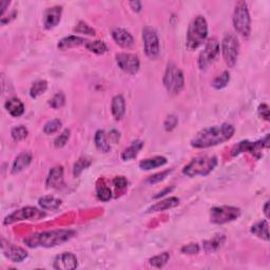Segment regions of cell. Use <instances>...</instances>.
<instances>
[{
    "label": "cell",
    "instance_id": "1",
    "mask_svg": "<svg viewBox=\"0 0 270 270\" xmlns=\"http://www.w3.org/2000/svg\"><path fill=\"white\" fill-rule=\"evenodd\" d=\"M235 128L231 124H221L205 128L198 132L190 142L191 147L196 149H207L216 147L230 141L234 135Z\"/></svg>",
    "mask_w": 270,
    "mask_h": 270
},
{
    "label": "cell",
    "instance_id": "2",
    "mask_svg": "<svg viewBox=\"0 0 270 270\" xmlns=\"http://www.w3.org/2000/svg\"><path fill=\"white\" fill-rule=\"evenodd\" d=\"M75 235V231L70 229H55L30 234L23 240L29 248H52L64 244Z\"/></svg>",
    "mask_w": 270,
    "mask_h": 270
},
{
    "label": "cell",
    "instance_id": "3",
    "mask_svg": "<svg viewBox=\"0 0 270 270\" xmlns=\"http://www.w3.org/2000/svg\"><path fill=\"white\" fill-rule=\"evenodd\" d=\"M207 37H208V22L206 18L202 15L194 17L189 23V27L186 34V46L188 50L198 49L205 43Z\"/></svg>",
    "mask_w": 270,
    "mask_h": 270
},
{
    "label": "cell",
    "instance_id": "4",
    "mask_svg": "<svg viewBox=\"0 0 270 270\" xmlns=\"http://www.w3.org/2000/svg\"><path fill=\"white\" fill-rule=\"evenodd\" d=\"M217 166V159L216 156H198L193 159L189 164L183 169V173L188 178L207 177Z\"/></svg>",
    "mask_w": 270,
    "mask_h": 270
},
{
    "label": "cell",
    "instance_id": "5",
    "mask_svg": "<svg viewBox=\"0 0 270 270\" xmlns=\"http://www.w3.org/2000/svg\"><path fill=\"white\" fill-rule=\"evenodd\" d=\"M162 83H164L168 93L172 94V95H178L184 89L185 86L183 71L179 67L175 66L173 62H170L166 68Z\"/></svg>",
    "mask_w": 270,
    "mask_h": 270
},
{
    "label": "cell",
    "instance_id": "6",
    "mask_svg": "<svg viewBox=\"0 0 270 270\" xmlns=\"http://www.w3.org/2000/svg\"><path fill=\"white\" fill-rule=\"evenodd\" d=\"M234 27L236 32L243 37H249L251 32V18L248 5L245 1H238L234 12Z\"/></svg>",
    "mask_w": 270,
    "mask_h": 270
},
{
    "label": "cell",
    "instance_id": "7",
    "mask_svg": "<svg viewBox=\"0 0 270 270\" xmlns=\"http://www.w3.org/2000/svg\"><path fill=\"white\" fill-rule=\"evenodd\" d=\"M269 148V134H266L265 137L256 142H249L243 141L235 145L231 150L232 156H237L244 152H249L251 155H253L255 159L262 158L263 149Z\"/></svg>",
    "mask_w": 270,
    "mask_h": 270
},
{
    "label": "cell",
    "instance_id": "8",
    "mask_svg": "<svg viewBox=\"0 0 270 270\" xmlns=\"http://www.w3.org/2000/svg\"><path fill=\"white\" fill-rule=\"evenodd\" d=\"M241 216V209L232 206H216L210 209V222L224 225L234 222Z\"/></svg>",
    "mask_w": 270,
    "mask_h": 270
},
{
    "label": "cell",
    "instance_id": "9",
    "mask_svg": "<svg viewBox=\"0 0 270 270\" xmlns=\"http://www.w3.org/2000/svg\"><path fill=\"white\" fill-rule=\"evenodd\" d=\"M223 57L229 68H234L236 64L240 54V43L234 34H227L222 41Z\"/></svg>",
    "mask_w": 270,
    "mask_h": 270
},
{
    "label": "cell",
    "instance_id": "10",
    "mask_svg": "<svg viewBox=\"0 0 270 270\" xmlns=\"http://www.w3.org/2000/svg\"><path fill=\"white\" fill-rule=\"evenodd\" d=\"M45 216L46 213L35 208V207H23V208L18 209L9 215L4 218L3 224L11 225L21 221H39Z\"/></svg>",
    "mask_w": 270,
    "mask_h": 270
},
{
    "label": "cell",
    "instance_id": "11",
    "mask_svg": "<svg viewBox=\"0 0 270 270\" xmlns=\"http://www.w3.org/2000/svg\"><path fill=\"white\" fill-rule=\"evenodd\" d=\"M144 51L150 59H154L159 56L161 51V45L158 33L153 28L146 27L143 30Z\"/></svg>",
    "mask_w": 270,
    "mask_h": 270
},
{
    "label": "cell",
    "instance_id": "12",
    "mask_svg": "<svg viewBox=\"0 0 270 270\" xmlns=\"http://www.w3.org/2000/svg\"><path fill=\"white\" fill-rule=\"evenodd\" d=\"M115 60L118 68L125 73L135 75L139 73L141 61L139 56L131 53H118L115 55Z\"/></svg>",
    "mask_w": 270,
    "mask_h": 270
},
{
    "label": "cell",
    "instance_id": "13",
    "mask_svg": "<svg viewBox=\"0 0 270 270\" xmlns=\"http://www.w3.org/2000/svg\"><path fill=\"white\" fill-rule=\"evenodd\" d=\"M219 53V43L217 39L210 38L206 42V45L203 49V51L199 53L198 56V68L200 70H205L210 64H212L213 60L216 59V56Z\"/></svg>",
    "mask_w": 270,
    "mask_h": 270
},
{
    "label": "cell",
    "instance_id": "14",
    "mask_svg": "<svg viewBox=\"0 0 270 270\" xmlns=\"http://www.w3.org/2000/svg\"><path fill=\"white\" fill-rule=\"evenodd\" d=\"M1 250L3 255L13 263H21L28 257V252L23 248L13 244L5 243L4 240H2Z\"/></svg>",
    "mask_w": 270,
    "mask_h": 270
},
{
    "label": "cell",
    "instance_id": "15",
    "mask_svg": "<svg viewBox=\"0 0 270 270\" xmlns=\"http://www.w3.org/2000/svg\"><path fill=\"white\" fill-rule=\"evenodd\" d=\"M77 257L72 252L60 253L54 259L53 267L57 270H73L77 268Z\"/></svg>",
    "mask_w": 270,
    "mask_h": 270
},
{
    "label": "cell",
    "instance_id": "16",
    "mask_svg": "<svg viewBox=\"0 0 270 270\" xmlns=\"http://www.w3.org/2000/svg\"><path fill=\"white\" fill-rule=\"evenodd\" d=\"M62 7L55 5L52 8H48L43 14V27L46 30H52L58 26L61 19Z\"/></svg>",
    "mask_w": 270,
    "mask_h": 270
},
{
    "label": "cell",
    "instance_id": "17",
    "mask_svg": "<svg viewBox=\"0 0 270 270\" xmlns=\"http://www.w3.org/2000/svg\"><path fill=\"white\" fill-rule=\"evenodd\" d=\"M112 38L116 42V45L124 49H129L133 47L134 38L127 30L122 28H115L112 31Z\"/></svg>",
    "mask_w": 270,
    "mask_h": 270
},
{
    "label": "cell",
    "instance_id": "18",
    "mask_svg": "<svg viewBox=\"0 0 270 270\" xmlns=\"http://www.w3.org/2000/svg\"><path fill=\"white\" fill-rule=\"evenodd\" d=\"M64 185V168L61 166L53 167L47 178V187L51 189H59Z\"/></svg>",
    "mask_w": 270,
    "mask_h": 270
},
{
    "label": "cell",
    "instance_id": "19",
    "mask_svg": "<svg viewBox=\"0 0 270 270\" xmlns=\"http://www.w3.org/2000/svg\"><path fill=\"white\" fill-rule=\"evenodd\" d=\"M87 42H88V40L86 38H84V37H79L76 35H70V36H67V37H64V38H61L57 43V48L60 50V51H67V50L75 49L80 46H86Z\"/></svg>",
    "mask_w": 270,
    "mask_h": 270
},
{
    "label": "cell",
    "instance_id": "20",
    "mask_svg": "<svg viewBox=\"0 0 270 270\" xmlns=\"http://www.w3.org/2000/svg\"><path fill=\"white\" fill-rule=\"evenodd\" d=\"M179 204H180V199L175 197H171V198H168L164 200H161V202L152 205L151 207H149L146 212L152 213V212L166 211V210L172 209V208H174V207L179 206Z\"/></svg>",
    "mask_w": 270,
    "mask_h": 270
},
{
    "label": "cell",
    "instance_id": "21",
    "mask_svg": "<svg viewBox=\"0 0 270 270\" xmlns=\"http://www.w3.org/2000/svg\"><path fill=\"white\" fill-rule=\"evenodd\" d=\"M32 162V154L29 152H22L17 156L12 165V173L17 174L23 171Z\"/></svg>",
    "mask_w": 270,
    "mask_h": 270
},
{
    "label": "cell",
    "instance_id": "22",
    "mask_svg": "<svg viewBox=\"0 0 270 270\" xmlns=\"http://www.w3.org/2000/svg\"><path fill=\"white\" fill-rule=\"evenodd\" d=\"M94 143L100 152L108 153L111 151V141L109 135L104 130H98L96 132L95 136H94Z\"/></svg>",
    "mask_w": 270,
    "mask_h": 270
},
{
    "label": "cell",
    "instance_id": "23",
    "mask_svg": "<svg viewBox=\"0 0 270 270\" xmlns=\"http://www.w3.org/2000/svg\"><path fill=\"white\" fill-rule=\"evenodd\" d=\"M112 115L116 121H121L126 113V102L122 95H116L112 98L111 103Z\"/></svg>",
    "mask_w": 270,
    "mask_h": 270
},
{
    "label": "cell",
    "instance_id": "24",
    "mask_svg": "<svg viewBox=\"0 0 270 270\" xmlns=\"http://www.w3.org/2000/svg\"><path fill=\"white\" fill-rule=\"evenodd\" d=\"M4 108L13 117H19L24 113V105L19 98L12 97L4 104Z\"/></svg>",
    "mask_w": 270,
    "mask_h": 270
},
{
    "label": "cell",
    "instance_id": "25",
    "mask_svg": "<svg viewBox=\"0 0 270 270\" xmlns=\"http://www.w3.org/2000/svg\"><path fill=\"white\" fill-rule=\"evenodd\" d=\"M143 148H144V142L139 141V140L134 141L133 143H131V145L129 147H127L124 150L121 158L124 162L134 160L136 156L139 155V153L141 152V150Z\"/></svg>",
    "mask_w": 270,
    "mask_h": 270
},
{
    "label": "cell",
    "instance_id": "26",
    "mask_svg": "<svg viewBox=\"0 0 270 270\" xmlns=\"http://www.w3.org/2000/svg\"><path fill=\"white\" fill-rule=\"evenodd\" d=\"M226 242V236L224 234H216L215 236H212L210 240L204 241L203 247L206 252L212 253L216 252L219 248L223 247V245Z\"/></svg>",
    "mask_w": 270,
    "mask_h": 270
},
{
    "label": "cell",
    "instance_id": "27",
    "mask_svg": "<svg viewBox=\"0 0 270 270\" xmlns=\"http://www.w3.org/2000/svg\"><path fill=\"white\" fill-rule=\"evenodd\" d=\"M167 159L164 156H154L151 159H146L140 162V168L144 171H150L152 169H156L165 166L167 164Z\"/></svg>",
    "mask_w": 270,
    "mask_h": 270
},
{
    "label": "cell",
    "instance_id": "28",
    "mask_svg": "<svg viewBox=\"0 0 270 270\" xmlns=\"http://www.w3.org/2000/svg\"><path fill=\"white\" fill-rule=\"evenodd\" d=\"M251 234L256 237L268 242L269 241V231H268V221L262 219V221L255 223L250 229Z\"/></svg>",
    "mask_w": 270,
    "mask_h": 270
},
{
    "label": "cell",
    "instance_id": "29",
    "mask_svg": "<svg viewBox=\"0 0 270 270\" xmlns=\"http://www.w3.org/2000/svg\"><path fill=\"white\" fill-rule=\"evenodd\" d=\"M38 205L43 210H57L61 206V200L51 196L42 197L38 199Z\"/></svg>",
    "mask_w": 270,
    "mask_h": 270
},
{
    "label": "cell",
    "instance_id": "30",
    "mask_svg": "<svg viewBox=\"0 0 270 270\" xmlns=\"http://www.w3.org/2000/svg\"><path fill=\"white\" fill-rule=\"evenodd\" d=\"M85 47L88 51H90L91 53H94L96 55H103L108 51V47H107L106 43L102 40H94V41L88 40Z\"/></svg>",
    "mask_w": 270,
    "mask_h": 270
},
{
    "label": "cell",
    "instance_id": "31",
    "mask_svg": "<svg viewBox=\"0 0 270 270\" xmlns=\"http://www.w3.org/2000/svg\"><path fill=\"white\" fill-rule=\"evenodd\" d=\"M48 90V83L46 80H37L32 85L30 89V96L37 98Z\"/></svg>",
    "mask_w": 270,
    "mask_h": 270
},
{
    "label": "cell",
    "instance_id": "32",
    "mask_svg": "<svg viewBox=\"0 0 270 270\" xmlns=\"http://www.w3.org/2000/svg\"><path fill=\"white\" fill-rule=\"evenodd\" d=\"M230 81V73L228 71H224L221 75H218L215 79L212 80L211 86L215 88L216 90H222L224 88L227 87Z\"/></svg>",
    "mask_w": 270,
    "mask_h": 270
},
{
    "label": "cell",
    "instance_id": "33",
    "mask_svg": "<svg viewBox=\"0 0 270 270\" xmlns=\"http://www.w3.org/2000/svg\"><path fill=\"white\" fill-rule=\"evenodd\" d=\"M92 164L91 160H89L88 158H80L74 164L73 167V175L74 178H78L79 175L83 173L84 170L89 168Z\"/></svg>",
    "mask_w": 270,
    "mask_h": 270
},
{
    "label": "cell",
    "instance_id": "34",
    "mask_svg": "<svg viewBox=\"0 0 270 270\" xmlns=\"http://www.w3.org/2000/svg\"><path fill=\"white\" fill-rule=\"evenodd\" d=\"M169 259H170V254H169V252H162L159 255L151 257V259L149 260V264L155 268H162L168 263Z\"/></svg>",
    "mask_w": 270,
    "mask_h": 270
},
{
    "label": "cell",
    "instance_id": "35",
    "mask_svg": "<svg viewBox=\"0 0 270 270\" xmlns=\"http://www.w3.org/2000/svg\"><path fill=\"white\" fill-rule=\"evenodd\" d=\"M11 135L15 142H21L27 139L29 135V131L24 126H16V127L12 129Z\"/></svg>",
    "mask_w": 270,
    "mask_h": 270
},
{
    "label": "cell",
    "instance_id": "36",
    "mask_svg": "<svg viewBox=\"0 0 270 270\" xmlns=\"http://www.w3.org/2000/svg\"><path fill=\"white\" fill-rule=\"evenodd\" d=\"M73 31L75 33L84 34V35H88V36H95L96 35V31L94 30L92 27H90L89 24L86 23L85 21H79L77 23V26L74 28Z\"/></svg>",
    "mask_w": 270,
    "mask_h": 270
},
{
    "label": "cell",
    "instance_id": "37",
    "mask_svg": "<svg viewBox=\"0 0 270 270\" xmlns=\"http://www.w3.org/2000/svg\"><path fill=\"white\" fill-rule=\"evenodd\" d=\"M62 127V123L60 119L55 118L52 121H49L45 126H43V132L46 134H54Z\"/></svg>",
    "mask_w": 270,
    "mask_h": 270
},
{
    "label": "cell",
    "instance_id": "38",
    "mask_svg": "<svg viewBox=\"0 0 270 270\" xmlns=\"http://www.w3.org/2000/svg\"><path fill=\"white\" fill-rule=\"evenodd\" d=\"M65 103H66L65 94L62 92H58L49 100V106L53 109H59V108H61V107H64Z\"/></svg>",
    "mask_w": 270,
    "mask_h": 270
},
{
    "label": "cell",
    "instance_id": "39",
    "mask_svg": "<svg viewBox=\"0 0 270 270\" xmlns=\"http://www.w3.org/2000/svg\"><path fill=\"white\" fill-rule=\"evenodd\" d=\"M96 194L99 200L102 202H108L112 198V191L109 187H107L106 185L98 186L96 189Z\"/></svg>",
    "mask_w": 270,
    "mask_h": 270
},
{
    "label": "cell",
    "instance_id": "40",
    "mask_svg": "<svg viewBox=\"0 0 270 270\" xmlns=\"http://www.w3.org/2000/svg\"><path fill=\"white\" fill-rule=\"evenodd\" d=\"M71 135V131L69 129H66L61 132V134L59 136H57L54 141V146L56 148H62L66 146V144L68 143L69 139H70Z\"/></svg>",
    "mask_w": 270,
    "mask_h": 270
},
{
    "label": "cell",
    "instance_id": "41",
    "mask_svg": "<svg viewBox=\"0 0 270 270\" xmlns=\"http://www.w3.org/2000/svg\"><path fill=\"white\" fill-rule=\"evenodd\" d=\"M171 169H168V170H165V171H162L160 173H156V174H153L151 175V177H149L148 180H147V183L149 184H156V183H160V181L162 180H164L169 174L171 173Z\"/></svg>",
    "mask_w": 270,
    "mask_h": 270
},
{
    "label": "cell",
    "instance_id": "42",
    "mask_svg": "<svg viewBox=\"0 0 270 270\" xmlns=\"http://www.w3.org/2000/svg\"><path fill=\"white\" fill-rule=\"evenodd\" d=\"M180 251L184 254H189V255L198 254L199 252V245L197 244V243L188 244V245H185V246L181 247Z\"/></svg>",
    "mask_w": 270,
    "mask_h": 270
},
{
    "label": "cell",
    "instance_id": "43",
    "mask_svg": "<svg viewBox=\"0 0 270 270\" xmlns=\"http://www.w3.org/2000/svg\"><path fill=\"white\" fill-rule=\"evenodd\" d=\"M179 124V118L178 116L175 115H169L166 121L164 122V128L166 131H172L175 128H177V126Z\"/></svg>",
    "mask_w": 270,
    "mask_h": 270
},
{
    "label": "cell",
    "instance_id": "44",
    "mask_svg": "<svg viewBox=\"0 0 270 270\" xmlns=\"http://www.w3.org/2000/svg\"><path fill=\"white\" fill-rule=\"evenodd\" d=\"M113 185L116 188L117 190H123L128 186V180L125 177H116L113 180Z\"/></svg>",
    "mask_w": 270,
    "mask_h": 270
},
{
    "label": "cell",
    "instance_id": "45",
    "mask_svg": "<svg viewBox=\"0 0 270 270\" xmlns=\"http://www.w3.org/2000/svg\"><path fill=\"white\" fill-rule=\"evenodd\" d=\"M257 113H259V115L263 118L265 119V121H269V117H270V111H269V107L266 104H262L259 106V108H257Z\"/></svg>",
    "mask_w": 270,
    "mask_h": 270
},
{
    "label": "cell",
    "instance_id": "46",
    "mask_svg": "<svg viewBox=\"0 0 270 270\" xmlns=\"http://www.w3.org/2000/svg\"><path fill=\"white\" fill-rule=\"evenodd\" d=\"M108 135H109V139H110L111 143H117L119 141V139H121V133H119L117 130H111Z\"/></svg>",
    "mask_w": 270,
    "mask_h": 270
},
{
    "label": "cell",
    "instance_id": "47",
    "mask_svg": "<svg viewBox=\"0 0 270 270\" xmlns=\"http://www.w3.org/2000/svg\"><path fill=\"white\" fill-rule=\"evenodd\" d=\"M129 5H130V8L132 9V11L135 12V13H139V12L142 11L143 9V5H142V2L141 1H131L129 2Z\"/></svg>",
    "mask_w": 270,
    "mask_h": 270
},
{
    "label": "cell",
    "instance_id": "48",
    "mask_svg": "<svg viewBox=\"0 0 270 270\" xmlns=\"http://www.w3.org/2000/svg\"><path fill=\"white\" fill-rule=\"evenodd\" d=\"M174 189L173 187H170V188H166V189H164L162 191H161V192H159L158 194H156V196H154V198H162V197H165L166 194H169L170 193L172 190Z\"/></svg>",
    "mask_w": 270,
    "mask_h": 270
},
{
    "label": "cell",
    "instance_id": "49",
    "mask_svg": "<svg viewBox=\"0 0 270 270\" xmlns=\"http://www.w3.org/2000/svg\"><path fill=\"white\" fill-rule=\"evenodd\" d=\"M9 4H10V1H8V0H2V1H0V9H1V17L4 15L5 10H7V8L9 7Z\"/></svg>",
    "mask_w": 270,
    "mask_h": 270
},
{
    "label": "cell",
    "instance_id": "50",
    "mask_svg": "<svg viewBox=\"0 0 270 270\" xmlns=\"http://www.w3.org/2000/svg\"><path fill=\"white\" fill-rule=\"evenodd\" d=\"M264 213H265L266 217L268 218V216H269V202L268 200L265 203V206H264Z\"/></svg>",
    "mask_w": 270,
    "mask_h": 270
}]
</instances>
